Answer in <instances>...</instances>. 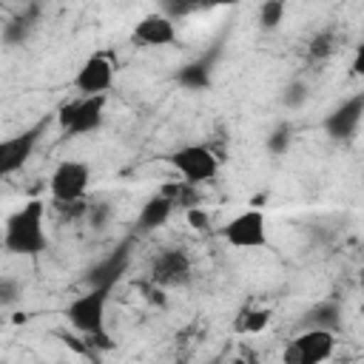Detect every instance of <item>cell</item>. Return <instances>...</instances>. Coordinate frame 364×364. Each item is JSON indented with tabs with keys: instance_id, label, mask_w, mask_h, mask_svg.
I'll return each instance as SVG.
<instances>
[{
	"instance_id": "6da1fadb",
	"label": "cell",
	"mask_w": 364,
	"mask_h": 364,
	"mask_svg": "<svg viewBox=\"0 0 364 364\" xmlns=\"http://www.w3.org/2000/svg\"><path fill=\"white\" fill-rule=\"evenodd\" d=\"M43 202L40 199H31L26 202L20 210H14L9 219H6V233H3V247L9 253H17V256H37L48 247V236L43 230Z\"/></svg>"
},
{
	"instance_id": "7a4b0ae2",
	"label": "cell",
	"mask_w": 364,
	"mask_h": 364,
	"mask_svg": "<svg viewBox=\"0 0 364 364\" xmlns=\"http://www.w3.org/2000/svg\"><path fill=\"white\" fill-rule=\"evenodd\" d=\"M102 111H105V94H91V97L65 102L57 114V122L68 136H80L100 128Z\"/></svg>"
},
{
	"instance_id": "3957f363",
	"label": "cell",
	"mask_w": 364,
	"mask_h": 364,
	"mask_svg": "<svg viewBox=\"0 0 364 364\" xmlns=\"http://www.w3.org/2000/svg\"><path fill=\"white\" fill-rule=\"evenodd\" d=\"M105 299H108V290L105 287H91L88 293L77 296L68 307H65V318L74 330H80L82 336L88 333H100L105 330Z\"/></svg>"
},
{
	"instance_id": "277c9868",
	"label": "cell",
	"mask_w": 364,
	"mask_h": 364,
	"mask_svg": "<svg viewBox=\"0 0 364 364\" xmlns=\"http://www.w3.org/2000/svg\"><path fill=\"white\" fill-rule=\"evenodd\" d=\"M333 347H336V338L330 330L324 327H310L304 330L301 336H296L287 350H284V361L287 364H321L333 355Z\"/></svg>"
},
{
	"instance_id": "5b68a950",
	"label": "cell",
	"mask_w": 364,
	"mask_h": 364,
	"mask_svg": "<svg viewBox=\"0 0 364 364\" xmlns=\"http://www.w3.org/2000/svg\"><path fill=\"white\" fill-rule=\"evenodd\" d=\"M168 159H171V165L182 173V179H185V182H193V185L213 179L216 171H219L216 154H213L210 148H205V145H185V148L173 151Z\"/></svg>"
},
{
	"instance_id": "8992f818",
	"label": "cell",
	"mask_w": 364,
	"mask_h": 364,
	"mask_svg": "<svg viewBox=\"0 0 364 364\" xmlns=\"http://www.w3.org/2000/svg\"><path fill=\"white\" fill-rule=\"evenodd\" d=\"M88 179H91V171L85 162H77V159H65L54 168L51 179H48V188H51V196L54 202L60 205H68V202H77L82 199L85 188H88Z\"/></svg>"
},
{
	"instance_id": "52a82bcc",
	"label": "cell",
	"mask_w": 364,
	"mask_h": 364,
	"mask_svg": "<svg viewBox=\"0 0 364 364\" xmlns=\"http://www.w3.org/2000/svg\"><path fill=\"white\" fill-rule=\"evenodd\" d=\"M225 242L233 247H264L267 245V225H264V213L250 208L239 216H233L225 230H222Z\"/></svg>"
},
{
	"instance_id": "ba28073f",
	"label": "cell",
	"mask_w": 364,
	"mask_h": 364,
	"mask_svg": "<svg viewBox=\"0 0 364 364\" xmlns=\"http://www.w3.org/2000/svg\"><path fill=\"white\" fill-rule=\"evenodd\" d=\"M43 128H46V122H37L34 128H28L23 134H14L9 139H0V176H9V173L20 171L28 162V156H31V151H34Z\"/></svg>"
},
{
	"instance_id": "9c48e42d",
	"label": "cell",
	"mask_w": 364,
	"mask_h": 364,
	"mask_svg": "<svg viewBox=\"0 0 364 364\" xmlns=\"http://www.w3.org/2000/svg\"><path fill=\"white\" fill-rule=\"evenodd\" d=\"M114 82V63L105 57V54H94L88 57L77 77H74V88L82 94V97H91V94H105Z\"/></svg>"
},
{
	"instance_id": "30bf717a",
	"label": "cell",
	"mask_w": 364,
	"mask_h": 364,
	"mask_svg": "<svg viewBox=\"0 0 364 364\" xmlns=\"http://www.w3.org/2000/svg\"><path fill=\"white\" fill-rule=\"evenodd\" d=\"M188 276H191V262H188V256H185L182 250H176V247L162 250V253L154 259V264H151V282H154L156 287L182 284V282H188Z\"/></svg>"
},
{
	"instance_id": "8fae6325",
	"label": "cell",
	"mask_w": 364,
	"mask_h": 364,
	"mask_svg": "<svg viewBox=\"0 0 364 364\" xmlns=\"http://www.w3.org/2000/svg\"><path fill=\"white\" fill-rule=\"evenodd\" d=\"M361 114H364V94H355L350 97L347 102H341L327 119H324V128L333 139H347L355 134L358 122H361Z\"/></svg>"
},
{
	"instance_id": "7c38bea8",
	"label": "cell",
	"mask_w": 364,
	"mask_h": 364,
	"mask_svg": "<svg viewBox=\"0 0 364 364\" xmlns=\"http://www.w3.org/2000/svg\"><path fill=\"white\" fill-rule=\"evenodd\" d=\"M134 40L142 46H171L176 40V28L165 14H145L134 28Z\"/></svg>"
},
{
	"instance_id": "4fadbf2b",
	"label": "cell",
	"mask_w": 364,
	"mask_h": 364,
	"mask_svg": "<svg viewBox=\"0 0 364 364\" xmlns=\"http://www.w3.org/2000/svg\"><path fill=\"white\" fill-rule=\"evenodd\" d=\"M125 267H128V247L122 245L117 253H111L105 262H100V264L88 273V284H91V287H105V290H111V284L125 273Z\"/></svg>"
},
{
	"instance_id": "5bb4252c",
	"label": "cell",
	"mask_w": 364,
	"mask_h": 364,
	"mask_svg": "<svg viewBox=\"0 0 364 364\" xmlns=\"http://www.w3.org/2000/svg\"><path fill=\"white\" fill-rule=\"evenodd\" d=\"M171 210H173V205H171V199L168 196H162V193H156V196H151L145 205H142V210H139V228L142 230H154V228H159V225H165L168 222V216H171Z\"/></svg>"
},
{
	"instance_id": "9a60e30c",
	"label": "cell",
	"mask_w": 364,
	"mask_h": 364,
	"mask_svg": "<svg viewBox=\"0 0 364 364\" xmlns=\"http://www.w3.org/2000/svg\"><path fill=\"white\" fill-rule=\"evenodd\" d=\"M162 196H168L171 199V205L176 208H191V205H196L199 202V191H196V185L193 182H171V185H165L162 191H159Z\"/></svg>"
},
{
	"instance_id": "2e32d148",
	"label": "cell",
	"mask_w": 364,
	"mask_h": 364,
	"mask_svg": "<svg viewBox=\"0 0 364 364\" xmlns=\"http://www.w3.org/2000/svg\"><path fill=\"white\" fill-rule=\"evenodd\" d=\"M176 80H179L185 88L199 91V88H205V85L210 82V68H208V63H191V65H185V68L179 71Z\"/></svg>"
},
{
	"instance_id": "e0dca14e",
	"label": "cell",
	"mask_w": 364,
	"mask_h": 364,
	"mask_svg": "<svg viewBox=\"0 0 364 364\" xmlns=\"http://www.w3.org/2000/svg\"><path fill=\"white\" fill-rule=\"evenodd\" d=\"M168 6V11L173 14H188L196 9H213V6H236L239 0H162Z\"/></svg>"
},
{
	"instance_id": "ac0fdd59",
	"label": "cell",
	"mask_w": 364,
	"mask_h": 364,
	"mask_svg": "<svg viewBox=\"0 0 364 364\" xmlns=\"http://www.w3.org/2000/svg\"><path fill=\"white\" fill-rule=\"evenodd\" d=\"M307 318H310L316 327L330 330V327L338 324V304H336V301H321L318 307H313V310L307 313Z\"/></svg>"
},
{
	"instance_id": "d6986e66",
	"label": "cell",
	"mask_w": 364,
	"mask_h": 364,
	"mask_svg": "<svg viewBox=\"0 0 364 364\" xmlns=\"http://www.w3.org/2000/svg\"><path fill=\"white\" fill-rule=\"evenodd\" d=\"M267 321H270V310H245V313H239L236 327L242 333H259L267 327Z\"/></svg>"
},
{
	"instance_id": "ffe728a7",
	"label": "cell",
	"mask_w": 364,
	"mask_h": 364,
	"mask_svg": "<svg viewBox=\"0 0 364 364\" xmlns=\"http://www.w3.org/2000/svg\"><path fill=\"white\" fill-rule=\"evenodd\" d=\"M284 17V0H264L259 9V23L264 28H276Z\"/></svg>"
},
{
	"instance_id": "44dd1931",
	"label": "cell",
	"mask_w": 364,
	"mask_h": 364,
	"mask_svg": "<svg viewBox=\"0 0 364 364\" xmlns=\"http://www.w3.org/2000/svg\"><path fill=\"white\" fill-rule=\"evenodd\" d=\"M336 51V37H333V31H321V34H316L313 40H310V57H327V54H333Z\"/></svg>"
},
{
	"instance_id": "7402d4cb",
	"label": "cell",
	"mask_w": 364,
	"mask_h": 364,
	"mask_svg": "<svg viewBox=\"0 0 364 364\" xmlns=\"http://www.w3.org/2000/svg\"><path fill=\"white\" fill-rule=\"evenodd\" d=\"M188 222H191V228H196V230H205V228L210 225V216H208V210H205V208H196V205H191V208H188Z\"/></svg>"
},
{
	"instance_id": "603a6c76",
	"label": "cell",
	"mask_w": 364,
	"mask_h": 364,
	"mask_svg": "<svg viewBox=\"0 0 364 364\" xmlns=\"http://www.w3.org/2000/svg\"><path fill=\"white\" fill-rule=\"evenodd\" d=\"M304 97H307L304 85H301V82H296V85H290V88H287L284 102H287V105H301V102H304Z\"/></svg>"
},
{
	"instance_id": "cb8c5ba5",
	"label": "cell",
	"mask_w": 364,
	"mask_h": 364,
	"mask_svg": "<svg viewBox=\"0 0 364 364\" xmlns=\"http://www.w3.org/2000/svg\"><path fill=\"white\" fill-rule=\"evenodd\" d=\"M287 142H290V136H287V128H279V131H276V134L267 139V148L279 154V151H284V148H287Z\"/></svg>"
},
{
	"instance_id": "d4e9b609",
	"label": "cell",
	"mask_w": 364,
	"mask_h": 364,
	"mask_svg": "<svg viewBox=\"0 0 364 364\" xmlns=\"http://www.w3.org/2000/svg\"><path fill=\"white\" fill-rule=\"evenodd\" d=\"M17 299V284L14 282H0V304H9Z\"/></svg>"
}]
</instances>
